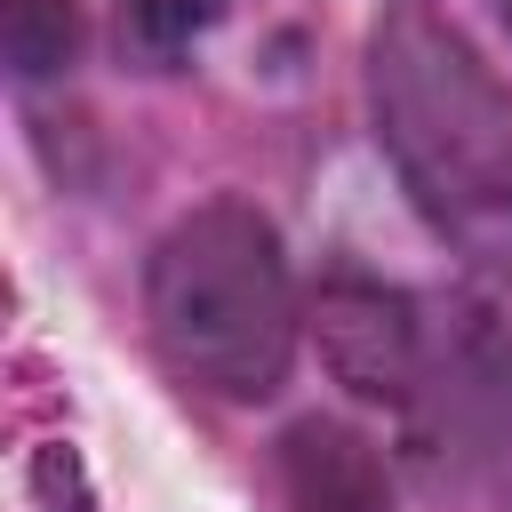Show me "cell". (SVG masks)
<instances>
[{
  "mask_svg": "<svg viewBox=\"0 0 512 512\" xmlns=\"http://www.w3.org/2000/svg\"><path fill=\"white\" fill-rule=\"evenodd\" d=\"M368 96L376 136L432 232H448L480 272L512 280V96L488 80V64L432 16L400 8L368 40Z\"/></svg>",
  "mask_w": 512,
  "mask_h": 512,
  "instance_id": "cell-1",
  "label": "cell"
},
{
  "mask_svg": "<svg viewBox=\"0 0 512 512\" xmlns=\"http://www.w3.org/2000/svg\"><path fill=\"white\" fill-rule=\"evenodd\" d=\"M152 344L184 384H200L216 400L280 392L288 352H296V288H288L280 240L256 208L208 200L160 240Z\"/></svg>",
  "mask_w": 512,
  "mask_h": 512,
  "instance_id": "cell-2",
  "label": "cell"
},
{
  "mask_svg": "<svg viewBox=\"0 0 512 512\" xmlns=\"http://www.w3.org/2000/svg\"><path fill=\"white\" fill-rule=\"evenodd\" d=\"M320 352L328 368L368 392V400H400L408 376H416V328H408V304L376 280H328L320 288Z\"/></svg>",
  "mask_w": 512,
  "mask_h": 512,
  "instance_id": "cell-3",
  "label": "cell"
},
{
  "mask_svg": "<svg viewBox=\"0 0 512 512\" xmlns=\"http://www.w3.org/2000/svg\"><path fill=\"white\" fill-rule=\"evenodd\" d=\"M280 496L288 512H392L376 448L328 416H304L280 432Z\"/></svg>",
  "mask_w": 512,
  "mask_h": 512,
  "instance_id": "cell-4",
  "label": "cell"
},
{
  "mask_svg": "<svg viewBox=\"0 0 512 512\" xmlns=\"http://www.w3.org/2000/svg\"><path fill=\"white\" fill-rule=\"evenodd\" d=\"M8 56L16 72H56L72 56V0H8Z\"/></svg>",
  "mask_w": 512,
  "mask_h": 512,
  "instance_id": "cell-5",
  "label": "cell"
},
{
  "mask_svg": "<svg viewBox=\"0 0 512 512\" xmlns=\"http://www.w3.org/2000/svg\"><path fill=\"white\" fill-rule=\"evenodd\" d=\"M216 8H224V0H128L136 32H144L152 48H184L192 32H208V24H216Z\"/></svg>",
  "mask_w": 512,
  "mask_h": 512,
  "instance_id": "cell-6",
  "label": "cell"
},
{
  "mask_svg": "<svg viewBox=\"0 0 512 512\" xmlns=\"http://www.w3.org/2000/svg\"><path fill=\"white\" fill-rule=\"evenodd\" d=\"M504 16H512V0H504Z\"/></svg>",
  "mask_w": 512,
  "mask_h": 512,
  "instance_id": "cell-7",
  "label": "cell"
}]
</instances>
